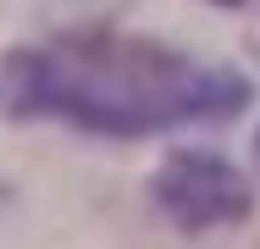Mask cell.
Wrapping results in <instances>:
<instances>
[{
	"label": "cell",
	"mask_w": 260,
	"mask_h": 249,
	"mask_svg": "<svg viewBox=\"0 0 260 249\" xmlns=\"http://www.w3.org/2000/svg\"><path fill=\"white\" fill-rule=\"evenodd\" d=\"M255 155H260V133H255Z\"/></svg>",
	"instance_id": "3957f363"
},
{
	"label": "cell",
	"mask_w": 260,
	"mask_h": 249,
	"mask_svg": "<svg viewBox=\"0 0 260 249\" xmlns=\"http://www.w3.org/2000/svg\"><path fill=\"white\" fill-rule=\"evenodd\" d=\"M150 199L188 238L238 227L255 210V194H249L244 172L233 161H221L216 149H172L155 166V177H150Z\"/></svg>",
	"instance_id": "7a4b0ae2"
},
{
	"label": "cell",
	"mask_w": 260,
	"mask_h": 249,
	"mask_svg": "<svg viewBox=\"0 0 260 249\" xmlns=\"http://www.w3.org/2000/svg\"><path fill=\"white\" fill-rule=\"evenodd\" d=\"M244 100L249 83L238 72L105 28L0 55V116H55L105 139H144L183 122H216L233 116Z\"/></svg>",
	"instance_id": "6da1fadb"
},
{
	"label": "cell",
	"mask_w": 260,
	"mask_h": 249,
	"mask_svg": "<svg viewBox=\"0 0 260 249\" xmlns=\"http://www.w3.org/2000/svg\"><path fill=\"white\" fill-rule=\"evenodd\" d=\"M221 6H238V0H221Z\"/></svg>",
	"instance_id": "277c9868"
}]
</instances>
